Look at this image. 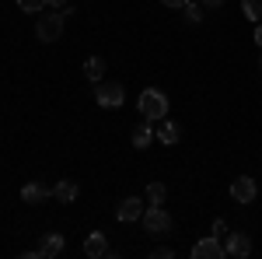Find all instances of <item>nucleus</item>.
Wrapping results in <instances>:
<instances>
[{
	"label": "nucleus",
	"instance_id": "39448f33",
	"mask_svg": "<svg viewBox=\"0 0 262 259\" xmlns=\"http://www.w3.org/2000/svg\"><path fill=\"white\" fill-rule=\"evenodd\" d=\"M224 256L227 252H224L221 235H206V238H200L192 245V259H224Z\"/></svg>",
	"mask_w": 262,
	"mask_h": 259
},
{
	"label": "nucleus",
	"instance_id": "7ed1b4c3",
	"mask_svg": "<svg viewBox=\"0 0 262 259\" xmlns=\"http://www.w3.org/2000/svg\"><path fill=\"white\" fill-rule=\"evenodd\" d=\"M95 102H98L101 109H119L122 102H126L122 81H98L95 84Z\"/></svg>",
	"mask_w": 262,
	"mask_h": 259
},
{
	"label": "nucleus",
	"instance_id": "4be33fe9",
	"mask_svg": "<svg viewBox=\"0 0 262 259\" xmlns=\"http://www.w3.org/2000/svg\"><path fill=\"white\" fill-rule=\"evenodd\" d=\"M203 7H206V11H213V7H224V0H200Z\"/></svg>",
	"mask_w": 262,
	"mask_h": 259
},
{
	"label": "nucleus",
	"instance_id": "9d476101",
	"mask_svg": "<svg viewBox=\"0 0 262 259\" xmlns=\"http://www.w3.org/2000/svg\"><path fill=\"white\" fill-rule=\"evenodd\" d=\"M84 256H91V259L108 256V238H105V231H91V235L84 238Z\"/></svg>",
	"mask_w": 262,
	"mask_h": 259
},
{
	"label": "nucleus",
	"instance_id": "b1692460",
	"mask_svg": "<svg viewBox=\"0 0 262 259\" xmlns=\"http://www.w3.org/2000/svg\"><path fill=\"white\" fill-rule=\"evenodd\" d=\"M255 46H259V49H262V21H259V25H255Z\"/></svg>",
	"mask_w": 262,
	"mask_h": 259
},
{
	"label": "nucleus",
	"instance_id": "412c9836",
	"mask_svg": "<svg viewBox=\"0 0 262 259\" xmlns=\"http://www.w3.org/2000/svg\"><path fill=\"white\" fill-rule=\"evenodd\" d=\"M161 4H164V7H171V11H182L189 0H161Z\"/></svg>",
	"mask_w": 262,
	"mask_h": 259
},
{
	"label": "nucleus",
	"instance_id": "20e7f679",
	"mask_svg": "<svg viewBox=\"0 0 262 259\" xmlns=\"http://www.w3.org/2000/svg\"><path fill=\"white\" fill-rule=\"evenodd\" d=\"M140 221H143V228H147V235H168V231H171V224H175L171 214H168L164 207H154V203L143 210Z\"/></svg>",
	"mask_w": 262,
	"mask_h": 259
},
{
	"label": "nucleus",
	"instance_id": "6e6552de",
	"mask_svg": "<svg viewBox=\"0 0 262 259\" xmlns=\"http://www.w3.org/2000/svg\"><path fill=\"white\" fill-rule=\"evenodd\" d=\"M143 210H147V207H143V200H140V196H126L119 207H116V221H122V224H129V221H140V217H143Z\"/></svg>",
	"mask_w": 262,
	"mask_h": 259
},
{
	"label": "nucleus",
	"instance_id": "423d86ee",
	"mask_svg": "<svg viewBox=\"0 0 262 259\" xmlns=\"http://www.w3.org/2000/svg\"><path fill=\"white\" fill-rule=\"evenodd\" d=\"M255 196H259V182L252 179V175H238V179L231 182V200L234 203H252Z\"/></svg>",
	"mask_w": 262,
	"mask_h": 259
},
{
	"label": "nucleus",
	"instance_id": "9b49d317",
	"mask_svg": "<svg viewBox=\"0 0 262 259\" xmlns=\"http://www.w3.org/2000/svg\"><path fill=\"white\" fill-rule=\"evenodd\" d=\"M53 196V189L46 186V182H28V186H21V200L25 203H42V200Z\"/></svg>",
	"mask_w": 262,
	"mask_h": 259
},
{
	"label": "nucleus",
	"instance_id": "5701e85b",
	"mask_svg": "<svg viewBox=\"0 0 262 259\" xmlns=\"http://www.w3.org/2000/svg\"><path fill=\"white\" fill-rule=\"evenodd\" d=\"M213 235H227V224L224 221H213Z\"/></svg>",
	"mask_w": 262,
	"mask_h": 259
},
{
	"label": "nucleus",
	"instance_id": "f03ea898",
	"mask_svg": "<svg viewBox=\"0 0 262 259\" xmlns=\"http://www.w3.org/2000/svg\"><path fill=\"white\" fill-rule=\"evenodd\" d=\"M67 11H46V14H39V21H35V39L39 42H56L63 39V25H67Z\"/></svg>",
	"mask_w": 262,
	"mask_h": 259
},
{
	"label": "nucleus",
	"instance_id": "aec40b11",
	"mask_svg": "<svg viewBox=\"0 0 262 259\" xmlns=\"http://www.w3.org/2000/svg\"><path fill=\"white\" fill-rule=\"evenodd\" d=\"M150 256H154V259H171V256H175V249H168V245H158V249H150Z\"/></svg>",
	"mask_w": 262,
	"mask_h": 259
},
{
	"label": "nucleus",
	"instance_id": "f257e3e1",
	"mask_svg": "<svg viewBox=\"0 0 262 259\" xmlns=\"http://www.w3.org/2000/svg\"><path fill=\"white\" fill-rule=\"evenodd\" d=\"M137 109H140L143 119L158 123V119H164V116H168V95H164L161 88H143V95H140V102H137Z\"/></svg>",
	"mask_w": 262,
	"mask_h": 259
},
{
	"label": "nucleus",
	"instance_id": "f3484780",
	"mask_svg": "<svg viewBox=\"0 0 262 259\" xmlns=\"http://www.w3.org/2000/svg\"><path fill=\"white\" fill-rule=\"evenodd\" d=\"M242 11H245V18H248V21L259 25V21H262V0H242Z\"/></svg>",
	"mask_w": 262,
	"mask_h": 259
},
{
	"label": "nucleus",
	"instance_id": "1a4fd4ad",
	"mask_svg": "<svg viewBox=\"0 0 262 259\" xmlns=\"http://www.w3.org/2000/svg\"><path fill=\"white\" fill-rule=\"evenodd\" d=\"M63 249H67V238H63V235H56V231H49V235H42L35 256H39V259H56Z\"/></svg>",
	"mask_w": 262,
	"mask_h": 259
},
{
	"label": "nucleus",
	"instance_id": "4468645a",
	"mask_svg": "<svg viewBox=\"0 0 262 259\" xmlns=\"http://www.w3.org/2000/svg\"><path fill=\"white\" fill-rule=\"evenodd\" d=\"M158 137L154 130H150V119H143L140 126H133V133H129V140H133V147L137 151H143V147H150V140Z\"/></svg>",
	"mask_w": 262,
	"mask_h": 259
},
{
	"label": "nucleus",
	"instance_id": "a211bd4d",
	"mask_svg": "<svg viewBox=\"0 0 262 259\" xmlns=\"http://www.w3.org/2000/svg\"><path fill=\"white\" fill-rule=\"evenodd\" d=\"M182 11H185V18H189L192 25H196V21H203V11H206V7H203L200 0H189V4H185Z\"/></svg>",
	"mask_w": 262,
	"mask_h": 259
},
{
	"label": "nucleus",
	"instance_id": "f8f14e48",
	"mask_svg": "<svg viewBox=\"0 0 262 259\" xmlns=\"http://www.w3.org/2000/svg\"><path fill=\"white\" fill-rule=\"evenodd\" d=\"M154 133H158V140H161V144H179L182 126H179V123H171L168 116H164V119H158V130H154Z\"/></svg>",
	"mask_w": 262,
	"mask_h": 259
},
{
	"label": "nucleus",
	"instance_id": "dca6fc26",
	"mask_svg": "<svg viewBox=\"0 0 262 259\" xmlns=\"http://www.w3.org/2000/svg\"><path fill=\"white\" fill-rule=\"evenodd\" d=\"M147 200H150L154 207H164V200H168V186H164V182H150V186H147Z\"/></svg>",
	"mask_w": 262,
	"mask_h": 259
},
{
	"label": "nucleus",
	"instance_id": "393cba45",
	"mask_svg": "<svg viewBox=\"0 0 262 259\" xmlns=\"http://www.w3.org/2000/svg\"><path fill=\"white\" fill-rule=\"evenodd\" d=\"M46 4H49V7H56V11H63V7H67V0H46Z\"/></svg>",
	"mask_w": 262,
	"mask_h": 259
},
{
	"label": "nucleus",
	"instance_id": "a878e982",
	"mask_svg": "<svg viewBox=\"0 0 262 259\" xmlns=\"http://www.w3.org/2000/svg\"><path fill=\"white\" fill-rule=\"evenodd\" d=\"M259 67H262V60H259Z\"/></svg>",
	"mask_w": 262,
	"mask_h": 259
},
{
	"label": "nucleus",
	"instance_id": "2eb2a0df",
	"mask_svg": "<svg viewBox=\"0 0 262 259\" xmlns=\"http://www.w3.org/2000/svg\"><path fill=\"white\" fill-rule=\"evenodd\" d=\"M84 77L91 81V84H98V81L105 77V60H101V56H88V60H84Z\"/></svg>",
	"mask_w": 262,
	"mask_h": 259
},
{
	"label": "nucleus",
	"instance_id": "0eeeda50",
	"mask_svg": "<svg viewBox=\"0 0 262 259\" xmlns=\"http://www.w3.org/2000/svg\"><path fill=\"white\" fill-rule=\"evenodd\" d=\"M224 252L227 256H234V259H245V256H252V238L245 235V231H227L224 235Z\"/></svg>",
	"mask_w": 262,
	"mask_h": 259
},
{
	"label": "nucleus",
	"instance_id": "6ab92c4d",
	"mask_svg": "<svg viewBox=\"0 0 262 259\" xmlns=\"http://www.w3.org/2000/svg\"><path fill=\"white\" fill-rule=\"evenodd\" d=\"M18 7H21V11H42L46 0H18Z\"/></svg>",
	"mask_w": 262,
	"mask_h": 259
},
{
	"label": "nucleus",
	"instance_id": "ddd939ff",
	"mask_svg": "<svg viewBox=\"0 0 262 259\" xmlns=\"http://www.w3.org/2000/svg\"><path fill=\"white\" fill-rule=\"evenodd\" d=\"M77 193H81V186H77L74 179H60L56 186H53V196L60 200V203H74V200H77Z\"/></svg>",
	"mask_w": 262,
	"mask_h": 259
}]
</instances>
